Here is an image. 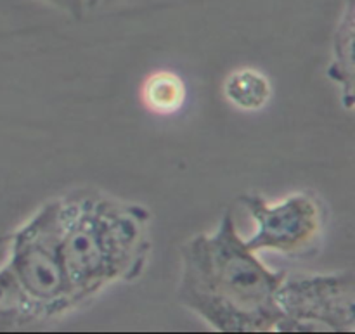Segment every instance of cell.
Instances as JSON below:
<instances>
[{"label":"cell","instance_id":"6da1fadb","mask_svg":"<svg viewBox=\"0 0 355 334\" xmlns=\"http://www.w3.org/2000/svg\"><path fill=\"white\" fill-rule=\"evenodd\" d=\"M286 272L262 262L246 245L227 210L214 231L180 248L179 301L218 333H277L276 293Z\"/></svg>","mask_w":355,"mask_h":334},{"label":"cell","instance_id":"7a4b0ae2","mask_svg":"<svg viewBox=\"0 0 355 334\" xmlns=\"http://www.w3.org/2000/svg\"><path fill=\"white\" fill-rule=\"evenodd\" d=\"M66 269L82 305L113 284L139 279L151 255V211L106 193L59 196Z\"/></svg>","mask_w":355,"mask_h":334},{"label":"cell","instance_id":"3957f363","mask_svg":"<svg viewBox=\"0 0 355 334\" xmlns=\"http://www.w3.org/2000/svg\"><path fill=\"white\" fill-rule=\"evenodd\" d=\"M7 239V265L45 322L83 307L66 269L59 197L42 204Z\"/></svg>","mask_w":355,"mask_h":334},{"label":"cell","instance_id":"277c9868","mask_svg":"<svg viewBox=\"0 0 355 334\" xmlns=\"http://www.w3.org/2000/svg\"><path fill=\"white\" fill-rule=\"evenodd\" d=\"M277 333H354L355 283L350 272L284 274L276 293Z\"/></svg>","mask_w":355,"mask_h":334},{"label":"cell","instance_id":"5b68a950","mask_svg":"<svg viewBox=\"0 0 355 334\" xmlns=\"http://www.w3.org/2000/svg\"><path fill=\"white\" fill-rule=\"evenodd\" d=\"M239 203L255 227L245 241L259 255L307 256L321 246L328 215L315 194L302 191L276 201L260 194H243Z\"/></svg>","mask_w":355,"mask_h":334},{"label":"cell","instance_id":"8992f818","mask_svg":"<svg viewBox=\"0 0 355 334\" xmlns=\"http://www.w3.org/2000/svg\"><path fill=\"white\" fill-rule=\"evenodd\" d=\"M328 76L340 90L347 111L354 107V0H347L331 44Z\"/></svg>","mask_w":355,"mask_h":334},{"label":"cell","instance_id":"52a82bcc","mask_svg":"<svg viewBox=\"0 0 355 334\" xmlns=\"http://www.w3.org/2000/svg\"><path fill=\"white\" fill-rule=\"evenodd\" d=\"M47 324L17 283L9 265L0 267V333H19Z\"/></svg>","mask_w":355,"mask_h":334},{"label":"cell","instance_id":"ba28073f","mask_svg":"<svg viewBox=\"0 0 355 334\" xmlns=\"http://www.w3.org/2000/svg\"><path fill=\"white\" fill-rule=\"evenodd\" d=\"M224 96L236 109L257 113L272 99V83L260 69L239 68L225 78Z\"/></svg>","mask_w":355,"mask_h":334},{"label":"cell","instance_id":"9c48e42d","mask_svg":"<svg viewBox=\"0 0 355 334\" xmlns=\"http://www.w3.org/2000/svg\"><path fill=\"white\" fill-rule=\"evenodd\" d=\"M187 99L184 80L170 69L151 73L142 85V103L156 114H173L182 109Z\"/></svg>","mask_w":355,"mask_h":334},{"label":"cell","instance_id":"30bf717a","mask_svg":"<svg viewBox=\"0 0 355 334\" xmlns=\"http://www.w3.org/2000/svg\"><path fill=\"white\" fill-rule=\"evenodd\" d=\"M49 6H54L58 9L64 10V12L71 14V16L80 17L85 12V0H44Z\"/></svg>","mask_w":355,"mask_h":334},{"label":"cell","instance_id":"8fae6325","mask_svg":"<svg viewBox=\"0 0 355 334\" xmlns=\"http://www.w3.org/2000/svg\"><path fill=\"white\" fill-rule=\"evenodd\" d=\"M106 0H85V7H90V6H97V3H104Z\"/></svg>","mask_w":355,"mask_h":334},{"label":"cell","instance_id":"7c38bea8","mask_svg":"<svg viewBox=\"0 0 355 334\" xmlns=\"http://www.w3.org/2000/svg\"><path fill=\"white\" fill-rule=\"evenodd\" d=\"M0 241H2V239H0Z\"/></svg>","mask_w":355,"mask_h":334}]
</instances>
